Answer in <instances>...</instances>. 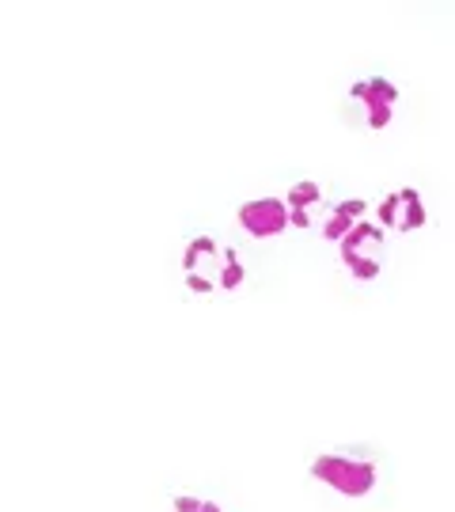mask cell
<instances>
[{"mask_svg":"<svg viewBox=\"0 0 455 512\" xmlns=\"http://www.w3.org/2000/svg\"><path fill=\"white\" fill-rule=\"evenodd\" d=\"M239 228L255 239H270L281 236L289 228V205L281 198H258V202H247L239 209Z\"/></svg>","mask_w":455,"mask_h":512,"instance_id":"obj_2","label":"cell"},{"mask_svg":"<svg viewBox=\"0 0 455 512\" xmlns=\"http://www.w3.org/2000/svg\"><path fill=\"white\" fill-rule=\"evenodd\" d=\"M357 213H361V202H346L342 209H338V213H334V217L327 220V224H323V236H327V239H342V232H346L349 224L357 220Z\"/></svg>","mask_w":455,"mask_h":512,"instance_id":"obj_4","label":"cell"},{"mask_svg":"<svg viewBox=\"0 0 455 512\" xmlns=\"http://www.w3.org/2000/svg\"><path fill=\"white\" fill-rule=\"evenodd\" d=\"M292 202H319V186L315 183L296 186V190H292ZM296 224H308V220H304V205L296 209Z\"/></svg>","mask_w":455,"mask_h":512,"instance_id":"obj_5","label":"cell"},{"mask_svg":"<svg viewBox=\"0 0 455 512\" xmlns=\"http://www.w3.org/2000/svg\"><path fill=\"white\" fill-rule=\"evenodd\" d=\"M353 99H361L368 107V126L383 129L391 122V110H395V99H399V88L387 84V80H361L353 88Z\"/></svg>","mask_w":455,"mask_h":512,"instance_id":"obj_3","label":"cell"},{"mask_svg":"<svg viewBox=\"0 0 455 512\" xmlns=\"http://www.w3.org/2000/svg\"><path fill=\"white\" fill-rule=\"evenodd\" d=\"M311 478L342 497H368L376 490V467H372V459L357 456V452H323V456H315L311 459Z\"/></svg>","mask_w":455,"mask_h":512,"instance_id":"obj_1","label":"cell"}]
</instances>
